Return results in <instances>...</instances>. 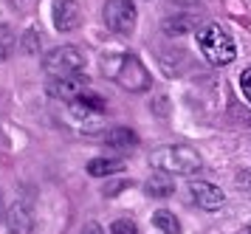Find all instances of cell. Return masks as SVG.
<instances>
[{"instance_id": "cell-13", "label": "cell", "mask_w": 251, "mask_h": 234, "mask_svg": "<svg viewBox=\"0 0 251 234\" xmlns=\"http://www.w3.org/2000/svg\"><path fill=\"white\" fill-rule=\"evenodd\" d=\"M119 172H125V161L122 158L102 156V158L88 161V175H93V178H110V175H119Z\"/></svg>"}, {"instance_id": "cell-3", "label": "cell", "mask_w": 251, "mask_h": 234, "mask_svg": "<svg viewBox=\"0 0 251 234\" xmlns=\"http://www.w3.org/2000/svg\"><path fill=\"white\" fill-rule=\"evenodd\" d=\"M198 48H201V54L206 56V62L215 65V68L228 65V62H234V56H237L234 40H231L217 23H203V26L198 28Z\"/></svg>"}, {"instance_id": "cell-2", "label": "cell", "mask_w": 251, "mask_h": 234, "mask_svg": "<svg viewBox=\"0 0 251 234\" xmlns=\"http://www.w3.org/2000/svg\"><path fill=\"white\" fill-rule=\"evenodd\" d=\"M150 164L164 175H195L203 169V158L186 144H167L150 156Z\"/></svg>"}, {"instance_id": "cell-21", "label": "cell", "mask_w": 251, "mask_h": 234, "mask_svg": "<svg viewBox=\"0 0 251 234\" xmlns=\"http://www.w3.org/2000/svg\"><path fill=\"white\" fill-rule=\"evenodd\" d=\"M82 234H104V229L96 223V220H93V223H85V226H82Z\"/></svg>"}, {"instance_id": "cell-22", "label": "cell", "mask_w": 251, "mask_h": 234, "mask_svg": "<svg viewBox=\"0 0 251 234\" xmlns=\"http://www.w3.org/2000/svg\"><path fill=\"white\" fill-rule=\"evenodd\" d=\"M3 214H6V203H3V198H0V223H3Z\"/></svg>"}, {"instance_id": "cell-11", "label": "cell", "mask_w": 251, "mask_h": 234, "mask_svg": "<svg viewBox=\"0 0 251 234\" xmlns=\"http://www.w3.org/2000/svg\"><path fill=\"white\" fill-rule=\"evenodd\" d=\"M104 144L119 150V153H127V150H133L138 144V135L136 130H130V127H110V130H104Z\"/></svg>"}, {"instance_id": "cell-15", "label": "cell", "mask_w": 251, "mask_h": 234, "mask_svg": "<svg viewBox=\"0 0 251 234\" xmlns=\"http://www.w3.org/2000/svg\"><path fill=\"white\" fill-rule=\"evenodd\" d=\"M189 28H195V17H186V14H181V17H172V20L164 23V31L172 34V37H178V34H186Z\"/></svg>"}, {"instance_id": "cell-1", "label": "cell", "mask_w": 251, "mask_h": 234, "mask_svg": "<svg viewBox=\"0 0 251 234\" xmlns=\"http://www.w3.org/2000/svg\"><path fill=\"white\" fill-rule=\"evenodd\" d=\"M102 74L107 79H113L116 85H122L127 93H147L152 85V77L144 68V62L136 54H107L102 59Z\"/></svg>"}, {"instance_id": "cell-4", "label": "cell", "mask_w": 251, "mask_h": 234, "mask_svg": "<svg viewBox=\"0 0 251 234\" xmlns=\"http://www.w3.org/2000/svg\"><path fill=\"white\" fill-rule=\"evenodd\" d=\"M43 71L51 77H71L85 71V54L74 45H59L43 59Z\"/></svg>"}, {"instance_id": "cell-10", "label": "cell", "mask_w": 251, "mask_h": 234, "mask_svg": "<svg viewBox=\"0 0 251 234\" xmlns=\"http://www.w3.org/2000/svg\"><path fill=\"white\" fill-rule=\"evenodd\" d=\"M68 122L85 135L102 133V113H93V110H88V107L76 104V102L68 104Z\"/></svg>"}, {"instance_id": "cell-18", "label": "cell", "mask_w": 251, "mask_h": 234, "mask_svg": "<svg viewBox=\"0 0 251 234\" xmlns=\"http://www.w3.org/2000/svg\"><path fill=\"white\" fill-rule=\"evenodd\" d=\"M23 51L25 54H37V51H40V31H37V28H31V31H25L23 34Z\"/></svg>"}, {"instance_id": "cell-7", "label": "cell", "mask_w": 251, "mask_h": 234, "mask_svg": "<svg viewBox=\"0 0 251 234\" xmlns=\"http://www.w3.org/2000/svg\"><path fill=\"white\" fill-rule=\"evenodd\" d=\"M189 198H192L195 206H201L206 212H217V209L226 206V192L217 183H209V181H192L189 183Z\"/></svg>"}, {"instance_id": "cell-5", "label": "cell", "mask_w": 251, "mask_h": 234, "mask_svg": "<svg viewBox=\"0 0 251 234\" xmlns=\"http://www.w3.org/2000/svg\"><path fill=\"white\" fill-rule=\"evenodd\" d=\"M102 17H104V26L113 34L127 37V34H133V28H136V17H138L136 3L133 0H107Z\"/></svg>"}, {"instance_id": "cell-14", "label": "cell", "mask_w": 251, "mask_h": 234, "mask_svg": "<svg viewBox=\"0 0 251 234\" xmlns=\"http://www.w3.org/2000/svg\"><path fill=\"white\" fill-rule=\"evenodd\" d=\"M152 226H155L158 232H164V234H181L183 232L181 220H178L172 212H167V209H158V212L152 214Z\"/></svg>"}, {"instance_id": "cell-20", "label": "cell", "mask_w": 251, "mask_h": 234, "mask_svg": "<svg viewBox=\"0 0 251 234\" xmlns=\"http://www.w3.org/2000/svg\"><path fill=\"white\" fill-rule=\"evenodd\" d=\"M240 189L251 198V172H240Z\"/></svg>"}, {"instance_id": "cell-6", "label": "cell", "mask_w": 251, "mask_h": 234, "mask_svg": "<svg viewBox=\"0 0 251 234\" xmlns=\"http://www.w3.org/2000/svg\"><path fill=\"white\" fill-rule=\"evenodd\" d=\"M85 90H91V88H88V79L82 77V74H71V77H51V79H48V85H46L48 96L65 102V104L76 102Z\"/></svg>"}, {"instance_id": "cell-9", "label": "cell", "mask_w": 251, "mask_h": 234, "mask_svg": "<svg viewBox=\"0 0 251 234\" xmlns=\"http://www.w3.org/2000/svg\"><path fill=\"white\" fill-rule=\"evenodd\" d=\"M51 23L57 31H74L82 23V11L76 0H54L51 3Z\"/></svg>"}, {"instance_id": "cell-17", "label": "cell", "mask_w": 251, "mask_h": 234, "mask_svg": "<svg viewBox=\"0 0 251 234\" xmlns=\"http://www.w3.org/2000/svg\"><path fill=\"white\" fill-rule=\"evenodd\" d=\"M110 234H141V232H138L136 220L119 217V220H113V226H110Z\"/></svg>"}, {"instance_id": "cell-19", "label": "cell", "mask_w": 251, "mask_h": 234, "mask_svg": "<svg viewBox=\"0 0 251 234\" xmlns=\"http://www.w3.org/2000/svg\"><path fill=\"white\" fill-rule=\"evenodd\" d=\"M240 90H243L246 102L251 104V68H246V71L240 74Z\"/></svg>"}, {"instance_id": "cell-8", "label": "cell", "mask_w": 251, "mask_h": 234, "mask_svg": "<svg viewBox=\"0 0 251 234\" xmlns=\"http://www.w3.org/2000/svg\"><path fill=\"white\" fill-rule=\"evenodd\" d=\"M3 220H6L9 234H31L34 232V209L25 201H14L12 206L6 209Z\"/></svg>"}, {"instance_id": "cell-12", "label": "cell", "mask_w": 251, "mask_h": 234, "mask_svg": "<svg viewBox=\"0 0 251 234\" xmlns=\"http://www.w3.org/2000/svg\"><path fill=\"white\" fill-rule=\"evenodd\" d=\"M144 192H147V198H155V201L172 198V192H175V181H172V175L155 172V175H150V178L144 181Z\"/></svg>"}, {"instance_id": "cell-23", "label": "cell", "mask_w": 251, "mask_h": 234, "mask_svg": "<svg viewBox=\"0 0 251 234\" xmlns=\"http://www.w3.org/2000/svg\"><path fill=\"white\" fill-rule=\"evenodd\" d=\"M240 234H251V226H249V229H243V232H240Z\"/></svg>"}, {"instance_id": "cell-16", "label": "cell", "mask_w": 251, "mask_h": 234, "mask_svg": "<svg viewBox=\"0 0 251 234\" xmlns=\"http://www.w3.org/2000/svg\"><path fill=\"white\" fill-rule=\"evenodd\" d=\"M12 45H14V34L9 26H0V62L9 56V51H12Z\"/></svg>"}]
</instances>
